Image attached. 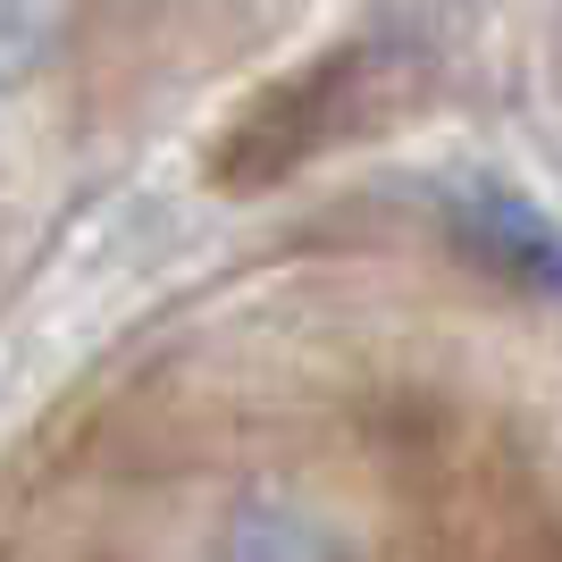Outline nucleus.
I'll return each instance as SVG.
<instances>
[{"mask_svg":"<svg viewBox=\"0 0 562 562\" xmlns=\"http://www.w3.org/2000/svg\"><path fill=\"white\" fill-rule=\"evenodd\" d=\"M352 59H328V68H303L294 85L260 101L252 117H235V135L218 143V186H278L285 168H303L311 151H328V135L345 126L352 101Z\"/></svg>","mask_w":562,"mask_h":562,"instance_id":"1","label":"nucleus"},{"mask_svg":"<svg viewBox=\"0 0 562 562\" xmlns=\"http://www.w3.org/2000/svg\"><path fill=\"white\" fill-rule=\"evenodd\" d=\"M218 562H361L345 520L294 487H244L218 520Z\"/></svg>","mask_w":562,"mask_h":562,"instance_id":"3","label":"nucleus"},{"mask_svg":"<svg viewBox=\"0 0 562 562\" xmlns=\"http://www.w3.org/2000/svg\"><path fill=\"white\" fill-rule=\"evenodd\" d=\"M76 0H0V93H18L68 50Z\"/></svg>","mask_w":562,"mask_h":562,"instance_id":"4","label":"nucleus"},{"mask_svg":"<svg viewBox=\"0 0 562 562\" xmlns=\"http://www.w3.org/2000/svg\"><path fill=\"white\" fill-rule=\"evenodd\" d=\"M446 227L462 235V252L487 278L520 285V294H554L562 303V218L546 202H529L504 177H462L446 193Z\"/></svg>","mask_w":562,"mask_h":562,"instance_id":"2","label":"nucleus"}]
</instances>
